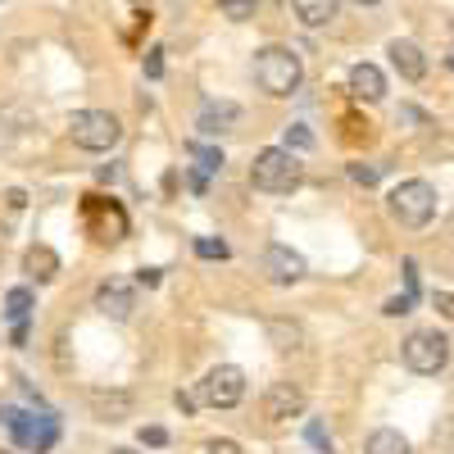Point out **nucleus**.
I'll use <instances>...</instances> for the list:
<instances>
[{
  "instance_id": "f257e3e1",
  "label": "nucleus",
  "mask_w": 454,
  "mask_h": 454,
  "mask_svg": "<svg viewBox=\"0 0 454 454\" xmlns=\"http://www.w3.org/2000/svg\"><path fill=\"white\" fill-rule=\"evenodd\" d=\"M300 177H305V164H300L286 145H269L259 150L254 164H250V186L263 196H286L300 186Z\"/></svg>"
},
{
  "instance_id": "f03ea898",
  "label": "nucleus",
  "mask_w": 454,
  "mask_h": 454,
  "mask_svg": "<svg viewBox=\"0 0 454 454\" xmlns=\"http://www.w3.org/2000/svg\"><path fill=\"white\" fill-rule=\"evenodd\" d=\"M254 82L269 96H291L300 87V55L286 46H263L254 55Z\"/></svg>"
},
{
  "instance_id": "7ed1b4c3",
  "label": "nucleus",
  "mask_w": 454,
  "mask_h": 454,
  "mask_svg": "<svg viewBox=\"0 0 454 454\" xmlns=\"http://www.w3.org/2000/svg\"><path fill=\"white\" fill-rule=\"evenodd\" d=\"M387 209L400 227H427L432 214H436V192H432V182L423 177H413V182H400L395 192L387 196Z\"/></svg>"
},
{
  "instance_id": "20e7f679",
  "label": "nucleus",
  "mask_w": 454,
  "mask_h": 454,
  "mask_svg": "<svg viewBox=\"0 0 454 454\" xmlns=\"http://www.w3.org/2000/svg\"><path fill=\"white\" fill-rule=\"evenodd\" d=\"M68 137H73V145H82V150H114L119 145V137H123V128H119V119H114L109 109H78L68 119Z\"/></svg>"
},
{
  "instance_id": "39448f33",
  "label": "nucleus",
  "mask_w": 454,
  "mask_h": 454,
  "mask_svg": "<svg viewBox=\"0 0 454 454\" xmlns=\"http://www.w3.org/2000/svg\"><path fill=\"white\" fill-rule=\"evenodd\" d=\"M82 227L100 241V246H119L128 237V214L119 200H105V196H87L82 200Z\"/></svg>"
},
{
  "instance_id": "423d86ee",
  "label": "nucleus",
  "mask_w": 454,
  "mask_h": 454,
  "mask_svg": "<svg viewBox=\"0 0 454 454\" xmlns=\"http://www.w3.org/2000/svg\"><path fill=\"white\" fill-rule=\"evenodd\" d=\"M0 419H5V427L14 432V441L23 450H32V454H46L59 441V423L55 419H36V413H23V409H0Z\"/></svg>"
},
{
  "instance_id": "0eeeda50",
  "label": "nucleus",
  "mask_w": 454,
  "mask_h": 454,
  "mask_svg": "<svg viewBox=\"0 0 454 454\" xmlns=\"http://www.w3.org/2000/svg\"><path fill=\"white\" fill-rule=\"evenodd\" d=\"M404 364H409V372H423V377L441 372V368L450 364V340H445L441 332H409V340H404Z\"/></svg>"
},
{
  "instance_id": "6e6552de",
  "label": "nucleus",
  "mask_w": 454,
  "mask_h": 454,
  "mask_svg": "<svg viewBox=\"0 0 454 454\" xmlns=\"http://www.w3.org/2000/svg\"><path fill=\"white\" fill-rule=\"evenodd\" d=\"M241 395H246V372H241L237 364H218V368L205 372L200 404H209V409H232V404H241Z\"/></svg>"
},
{
  "instance_id": "1a4fd4ad",
  "label": "nucleus",
  "mask_w": 454,
  "mask_h": 454,
  "mask_svg": "<svg viewBox=\"0 0 454 454\" xmlns=\"http://www.w3.org/2000/svg\"><path fill=\"white\" fill-rule=\"evenodd\" d=\"M263 419L269 423H286V419H300L305 413V391H300L295 382H273L269 391H263Z\"/></svg>"
},
{
  "instance_id": "9d476101",
  "label": "nucleus",
  "mask_w": 454,
  "mask_h": 454,
  "mask_svg": "<svg viewBox=\"0 0 454 454\" xmlns=\"http://www.w3.org/2000/svg\"><path fill=\"white\" fill-rule=\"evenodd\" d=\"M263 278L269 282H278V286H291V282H300L305 278V254H295L291 246H269L263 250Z\"/></svg>"
},
{
  "instance_id": "9b49d317",
  "label": "nucleus",
  "mask_w": 454,
  "mask_h": 454,
  "mask_svg": "<svg viewBox=\"0 0 454 454\" xmlns=\"http://www.w3.org/2000/svg\"><path fill=\"white\" fill-rule=\"evenodd\" d=\"M96 309H100L105 318H114V323H123V318H132V309H137V291H132L128 282H119V278H109V282H100V291H96Z\"/></svg>"
},
{
  "instance_id": "f8f14e48",
  "label": "nucleus",
  "mask_w": 454,
  "mask_h": 454,
  "mask_svg": "<svg viewBox=\"0 0 454 454\" xmlns=\"http://www.w3.org/2000/svg\"><path fill=\"white\" fill-rule=\"evenodd\" d=\"M91 400V413L100 423H123V419H132V391H91L87 395Z\"/></svg>"
},
{
  "instance_id": "ddd939ff",
  "label": "nucleus",
  "mask_w": 454,
  "mask_h": 454,
  "mask_svg": "<svg viewBox=\"0 0 454 454\" xmlns=\"http://www.w3.org/2000/svg\"><path fill=\"white\" fill-rule=\"evenodd\" d=\"M237 119H241V109L232 105V100H214V105H205L200 109V137H227L237 128Z\"/></svg>"
},
{
  "instance_id": "4468645a",
  "label": "nucleus",
  "mask_w": 454,
  "mask_h": 454,
  "mask_svg": "<svg viewBox=\"0 0 454 454\" xmlns=\"http://www.w3.org/2000/svg\"><path fill=\"white\" fill-rule=\"evenodd\" d=\"M387 55H391V64L400 68L404 82H419L423 73H427V59H423V46H419V42H400V36H395V42L387 46Z\"/></svg>"
},
{
  "instance_id": "2eb2a0df",
  "label": "nucleus",
  "mask_w": 454,
  "mask_h": 454,
  "mask_svg": "<svg viewBox=\"0 0 454 454\" xmlns=\"http://www.w3.org/2000/svg\"><path fill=\"white\" fill-rule=\"evenodd\" d=\"M350 96L355 100H382L387 96V78H382V68H377V64H355L350 68Z\"/></svg>"
},
{
  "instance_id": "dca6fc26",
  "label": "nucleus",
  "mask_w": 454,
  "mask_h": 454,
  "mask_svg": "<svg viewBox=\"0 0 454 454\" xmlns=\"http://www.w3.org/2000/svg\"><path fill=\"white\" fill-rule=\"evenodd\" d=\"M23 269H27V278H36V282H55L59 254H55L51 246H32V250L23 254Z\"/></svg>"
},
{
  "instance_id": "f3484780",
  "label": "nucleus",
  "mask_w": 454,
  "mask_h": 454,
  "mask_svg": "<svg viewBox=\"0 0 454 454\" xmlns=\"http://www.w3.org/2000/svg\"><path fill=\"white\" fill-rule=\"evenodd\" d=\"M291 5H295V14H300V23H305V27H323V23L336 19L340 0H291Z\"/></svg>"
},
{
  "instance_id": "a211bd4d",
  "label": "nucleus",
  "mask_w": 454,
  "mask_h": 454,
  "mask_svg": "<svg viewBox=\"0 0 454 454\" xmlns=\"http://www.w3.org/2000/svg\"><path fill=\"white\" fill-rule=\"evenodd\" d=\"M364 454H409V441L395 432V427H377L364 445Z\"/></svg>"
},
{
  "instance_id": "6ab92c4d",
  "label": "nucleus",
  "mask_w": 454,
  "mask_h": 454,
  "mask_svg": "<svg viewBox=\"0 0 454 454\" xmlns=\"http://www.w3.org/2000/svg\"><path fill=\"white\" fill-rule=\"evenodd\" d=\"M269 340L286 355V350H300V340H305V332H300V323H291V318H273L269 323Z\"/></svg>"
},
{
  "instance_id": "aec40b11",
  "label": "nucleus",
  "mask_w": 454,
  "mask_h": 454,
  "mask_svg": "<svg viewBox=\"0 0 454 454\" xmlns=\"http://www.w3.org/2000/svg\"><path fill=\"white\" fill-rule=\"evenodd\" d=\"M186 155L196 160V168H200V173H218V168H223V150H218V145L192 141V145H186Z\"/></svg>"
},
{
  "instance_id": "412c9836",
  "label": "nucleus",
  "mask_w": 454,
  "mask_h": 454,
  "mask_svg": "<svg viewBox=\"0 0 454 454\" xmlns=\"http://www.w3.org/2000/svg\"><path fill=\"white\" fill-rule=\"evenodd\" d=\"M27 309H32V291H27V286H14V291L5 295V318L19 327V323H27Z\"/></svg>"
},
{
  "instance_id": "4be33fe9",
  "label": "nucleus",
  "mask_w": 454,
  "mask_h": 454,
  "mask_svg": "<svg viewBox=\"0 0 454 454\" xmlns=\"http://www.w3.org/2000/svg\"><path fill=\"white\" fill-rule=\"evenodd\" d=\"M254 5H259V0H218V10H223L227 19H250Z\"/></svg>"
},
{
  "instance_id": "5701e85b",
  "label": "nucleus",
  "mask_w": 454,
  "mask_h": 454,
  "mask_svg": "<svg viewBox=\"0 0 454 454\" xmlns=\"http://www.w3.org/2000/svg\"><path fill=\"white\" fill-rule=\"evenodd\" d=\"M377 177H382L377 164H350V182L355 186H377Z\"/></svg>"
},
{
  "instance_id": "b1692460",
  "label": "nucleus",
  "mask_w": 454,
  "mask_h": 454,
  "mask_svg": "<svg viewBox=\"0 0 454 454\" xmlns=\"http://www.w3.org/2000/svg\"><path fill=\"white\" fill-rule=\"evenodd\" d=\"M196 254H200V259H227V241L200 237V241H196Z\"/></svg>"
},
{
  "instance_id": "393cba45",
  "label": "nucleus",
  "mask_w": 454,
  "mask_h": 454,
  "mask_svg": "<svg viewBox=\"0 0 454 454\" xmlns=\"http://www.w3.org/2000/svg\"><path fill=\"white\" fill-rule=\"evenodd\" d=\"M291 145H295V150H309V145H314V132H309V128H300V123L286 128V150H291Z\"/></svg>"
},
{
  "instance_id": "a878e982",
  "label": "nucleus",
  "mask_w": 454,
  "mask_h": 454,
  "mask_svg": "<svg viewBox=\"0 0 454 454\" xmlns=\"http://www.w3.org/2000/svg\"><path fill=\"white\" fill-rule=\"evenodd\" d=\"M432 305H436V314H441V318H450V323H454V295H450V291H436V295H432Z\"/></svg>"
},
{
  "instance_id": "bb28decb",
  "label": "nucleus",
  "mask_w": 454,
  "mask_h": 454,
  "mask_svg": "<svg viewBox=\"0 0 454 454\" xmlns=\"http://www.w3.org/2000/svg\"><path fill=\"white\" fill-rule=\"evenodd\" d=\"M309 445H314V450H323V454H332V436H327L318 423H309Z\"/></svg>"
},
{
  "instance_id": "cd10ccee",
  "label": "nucleus",
  "mask_w": 454,
  "mask_h": 454,
  "mask_svg": "<svg viewBox=\"0 0 454 454\" xmlns=\"http://www.w3.org/2000/svg\"><path fill=\"white\" fill-rule=\"evenodd\" d=\"M160 73H164V51L155 46V51L145 55V78H160Z\"/></svg>"
},
{
  "instance_id": "c85d7f7f",
  "label": "nucleus",
  "mask_w": 454,
  "mask_h": 454,
  "mask_svg": "<svg viewBox=\"0 0 454 454\" xmlns=\"http://www.w3.org/2000/svg\"><path fill=\"white\" fill-rule=\"evenodd\" d=\"M409 309H413V300H409V295H395V300H387V314H391V318H400V314H409Z\"/></svg>"
},
{
  "instance_id": "c756f323",
  "label": "nucleus",
  "mask_w": 454,
  "mask_h": 454,
  "mask_svg": "<svg viewBox=\"0 0 454 454\" xmlns=\"http://www.w3.org/2000/svg\"><path fill=\"white\" fill-rule=\"evenodd\" d=\"M205 454H241V445H237V441H209Z\"/></svg>"
},
{
  "instance_id": "7c9ffc66",
  "label": "nucleus",
  "mask_w": 454,
  "mask_h": 454,
  "mask_svg": "<svg viewBox=\"0 0 454 454\" xmlns=\"http://www.w3.org/2000/svg\"><path fill=\"white\" fill-rule=\"evenodd\" d=\"M141 441H145V445H164V441H168V432H164V427H145V432H141Z\"/></svg>"
},
{
  "instance_id": "2f4dec72",
  "label": "nucleus",
  "mask_w": 454,
  "mask_h": 454,
  "mask_svg": "<svg viewBox=\"0 0 454 454\" xmlns=\"http://www.w3.org/2000/svg\"><path fill=\"white\" fill-rule=\"evenodd\" d=\"M196 400H200V395H186V391H177V409H182V413H192V409H196Z\"/></svg>"
},
{
  "instance_id": "473e14b6",
  "label": "nucleus",
  "mask_w": 454,
  "mask_h": 454,
  "mask_svg": "<svg viewBox=\"0 0 454 454\" xmlns=\"http://www.w3.org/2000/svg\"><path fill=\"white\" fill-rule=\"evenodd\" d=\"M137 278H141V286H155V282H160V269H141Z\"/></svg>"
},
{
  "instance_id": "72a5a7b5",
  "label": "nucleus",
  "mask_w": 454,
  "mask_h": 454,
  "mask_svg": "<svg viewBox=\"0 0 454 454\" xmlns=\"http://www.w3.org/2000/svg\"><path fill=\"white\" fill-rule=\"evenodd\" d=\"M355 5H368L372 10V5H382V0H355Z\"/></svg>"
},
{
  "instance_id": "f704fd0d",
  "label": "nucleus",
  "mask_w": 454,
  "mask_h": 454,
  "mask_svg": "<svg viewBox=\"0 0 454 454\" xmlns=\"http://www.w3.org/2000/svg\"><path fill=\"white\" fill-rule=\"evenodd\" d=\"M109 454H137V450H109Z\"/></svg>"
},
{
  "instance_id": "c9c22d12",
  "label": "nucleus",
  "mask_w": 454,
  "mask_h": 454,
  "mask_svg": "<svg viewBox=\"0 0 454 454\" xmlns=\"http://www.w3.org/2000/svg\"><path fill=\"white\" fill-rule=\"evenodd\" d=\"M445 64H450V73H454V55H450V59H445Z\"/></svg>"
},
{
  "instance_id": "e433bc0d",
  "label": "nucleus",
  "mask_w": 454,
  "mask_h": 454,
  "mask_svg": "<svg viewBox=\"0 0 454 454\" xmlns=\"http://www.w3.org/2000/svg\"><path fill=\"white\" fill-rule=\"evenodd\" d=\"M0 454H5V450H0Z\"/></svg>"
}]
</instances>
